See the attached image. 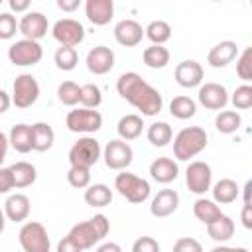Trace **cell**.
Segmentation results:
<instances>
[{"label": "cell", "mask_w": 252, "mask_h": 252, "mask_svg": "<svg viewBox=\"0 0 252 252\" xmlns=\"http://www.w3.org/2000/svg\"><path fill=\"white\" fill-rule=\"evenodd\" d=\"M209 144V136L201 126H187L179 130L173 138V156L179 161H189L201 154Z\"/></svg>", "instance_id": "3"}, {"label": "cell", "mask_w": 252, "mask_h": 252, "mask_svg": "<svg viewBox=\"0 0 252 252\" xmlns=\"http://www.w3.org/2000/svg\"><path fill=\"white\" fill-rule=\"evenodd\" d=\"M132 252H159V242L152 236H140L134 240Z\"/></svg>", "instance_id": "44"}, {"label": "cell", "mask_w": 252, "mask_h": 252, "mask_svg": "<svg viewBox=\"0 0 252 252\" xmlns=\"http://www.w3.org/2000/svg\"><path fill=\"white\" fill-rule=\"evenodd\" d=\"M39 98V83L32 73H22L12 83V104L16 108H30Z\"/></svg>", "instance_id": "7"}, {"label": "cell", "mask_w": 252, "mask_h": 252, "mask_svg": "<svg viewBox=\"0 0 252 252\" xmlns=\"http://www.w3.org/2000/svg\"><path fill=\"white\" fill-rule=\"evenodd\" d=\"M4 226H6V215H4V209L0 207V234L4 232Z\"/></svg>", "instance_id": "54"}, {"label": "cell", "mask_w": 252, "mask_h": 252, "mask_svg": "<svg viewBox=\"0 0 252 252\" xmlns=\"http://www.w3.org/2000/svg\"><path fill=\"white\" fill-rule=\"evenodd\" d=\"M53 142H55V132L47 122L32 124V150L47 152L53 148Z\"/></svg>", "instance_id": "24"}, {"label": "cell", "mask_w": 252, "mask_h": 252, "mask_svg": "<svg viewBox=\"0 0 252 252\" xmlns=\"http://www.w3.org/2000/svg\"><path fill=\"white\" fill-rule=\"evenodd\" d=\"M43 57V47L39 45V41H32V39H18L8 47V59L12 65L16 67H30V65H37Z\"/></svg>", "instance_id": "9"}, {"label": "cell", "mask_w": 252, "mask_h": 252, "mask_svg": "<svg viewBox=\"0 0 252 252\" xmlns=\"http://www.w3.org/2000/svg\"><path fill=\"white\" fill-rule=\"evenodd\" d=\"M65 124L75 134H94L102 128V114L93 108H73L67 112Z\"/></svg>", "instance_id": "8"}, {"label": "cell", "mask_w": 252, "mask_h": 252, "mask_svg": "<svg viewBox=\"0 0 252 252\" xmlns=\"http://www.w3.org/2000/svg\"><path fill=\"white\" fill-rule=\"evenodd\" d=\"M236 75L244 81H252V47H244L242 53L236 57Z\"/></svg>", "instance_id": "40"}, {"label": "cell", "mask_w": 252, "mask_h": 252, "mask_svg": "<svg viewBox=\"0 0 252 252\" xmlns=\"http://www.w3.org/2000/svg\"><path fill=\"white\" fill-rule=\"evenodd\" d=\"M85 16L93 26H106L110 24L114 16V2L112 0H87Z\"/></svg>", "instance_id": "20"}, {"label": "cell", "mask_w": 252, "mask_h": 252, "mask_svg": "<svg viewBox=\"0 0 252 252\" xmlns=\"http://www.w3.org/2000/svg\"><path fill=\"white\" fill-rule=\"evenodd\" d=\"M85 203L94 209H104L112 203V189L106 183H93L85 189Z\"/></svg>", "instance_id": "27"}, {"label": "cell", "mask_w": 252, "mask_h": 252, "mask_svg": "<svg viewBox=\"0 0 252 252\" xmlns=\"http://www.w3.org/2000/svg\"><path fill=\"white\" fill-rule=\"evenodd\" d=\"M179 207V193L175 189H161L154 195L150 203V213L156 219H165L173 215Z\"/></svg>", "instance_id": "16"}, {"label": "cell", "mask_w": 252, "mask_h": 252, "mask_svg": "<svg viewBox=\"0 0 252 252\" xmlns=\"http://www.w3.org/2000/svg\"><path fill=\"white\" fill-rule=\"evenodd\" d=\"M234 220L228 215H220L219 219H215L213 222L207 224V234L215 240V242H226L234 236Z\"/></svg>", "instance_id": "28"}, {"label": "cell", "mask_w": 252, "mask_h": 252, "mask_svg": "<svg viewBox=\"0 0 252 252\" xmlns=\"http://www.w3.org/2000/svg\"><path fill=\"white\" fill-rule=\"evenodd\" d=\"M10 189H14L12 171H10V167H0V195L8 193Z\"/></svg>", "instance_id": "45"}, {"label": "cell", "mask_w": 252, "mask_h": 252, "mask_svg": "<svg viewBox=\"0 0 252 252\" xmlns=\"http://www.w3.org/2000/svg\"><path fill=\"white\" fill-rule=\"evenodd\" d=\"M51 35L63 47H75V45L83 43V39H85V28H83V24L79 20L63 18V20H57L53 24Z\"/></svg>", "instance_id": "11"}, {"label": "cell", "mask_w": 252, "mask_h": 252, "mask_svg": "<svg viewBox=\"0 0 252 252\" xmlns=\"http://www.w3.org/2000/svg\"><path fill=\"white\" fill-rule=\"evenodd\" d=\"M144 37V28L142 24H138L132 18L120 20L114 26V39L122 45V47H136Z\"/></svg>", "instance_id": "18"}, {"label": "cell", "mask_w": 252, "mask_h": 252, "mask_svg": "<svg viewBox=\"0 0 252 252\" xmlns=\"http://www.w3.org/2000/svg\"><path fill=\"white\" fill-rule=\"evenodd\" d=\"M211 252H248V248H244V246H226V244H219V246H215Z\"/></svg>", "instance_id": "53"}, {"label": "cell", "mask_w": 252, "mask_h": 252, "mask_svg": "<svg viewBox=\"0 0 252 252\" xmlns=\"http://www.w3.org/2000/svg\"><path fill=\"white\" fill-rule=\"evenodd\" d=\"M94 252H122V246L118 242H102Z\"/></svg>", "instance_id": "52"}, {"label": "cell", "mask_w": 252, "mask_h": 252, "mask_svg": "<svg viewBox=\"0 0 252 252\" xmlns=\"http://www.w3.org/2000/svg\"><path fill=\"white\" fill-rule=\"evenodd\" d=\"M47 30H49V22L41 12H26L18 22V32L24 35V39L39 41L41 37L47 35Z\"/></svg>", "instance_id": "13"}, {"label": "cell", "mask_w": 252, "mask_h": 252, "mask_svg": "<svg viewBox=\"0 0 252 252\" xmlns=\"http://www.w3.org/2000/svg\"><path fill=\"white\" fill-rule=\"evenodd\" d=\"M116 91L128 104L140 110L142 116H156L163 108L161 93L154 89L146 79H142V75H138L136 71L122 73L116 81Z\"/></svg>", "instance_id": "1"}, {"label": "cell", "mask_w": 252, "mask_h": 252, "mask_svg": "<svg viewBox=\"0 0 252 252\" xmlns=\"http://www.w3.org/2000/svg\"><path fill=\"white\" fill-rule=\"evenodd\" d=\"M146 136H148V142L152 146L163 148V146H167L171 142L173 130H171V126L167 122H154V124L148 126V134Z\"/></svg>", "instance_id": "34"}, {"label": "cell", "mask_w": 252, "mask_h": 252, "mask_svg": "<svg viewBox=\"0 0 252 252\" xmlns=\"http://www.w3.org/2000/svg\"><path fill=\"white\" fill-rule=\"evenodd\" d=\"M79 91H81V87L75 81H63L57 87V98L65 106H75V104H79Z\"/></svg>", "instance_id": "38"}, {"label": "cell", "mask_w": 252, "mask_h": 252, "mask_svg": "<svg viewBox=\"0 0 252 252\" xmlns=\"http://www.w3.org/2000/svg\"><path fill=\"white\" fill-rule=\"evenodd\" d=\"M53 61H55V67L59 71H73L79 63V53L75 47H57L55 55H53Z\"/></svg>", "instance_id": "36"}, {"label": "cell", "mask_w": 252, "mask_h": 252, "mask_svg": "<svg viewBox=\"0 0 252 252\" xmlns=\"http://www.w3.org/2000/svg\"><path fill=\"white\" fill-rule=\"evenodd\" d=\"M228 100L232 102V106L236 108V112L238 110H248L252 106V87L248 83L236 87L234 93H232V96H228Z\"/></svg>", "instance_id": "39"}, {"label": "cell", "mask_w": 252, "mask_h": 252, "mask_svg": "<svg viewBox=\"0 0 252 252\" xmlns=\"http://www.w3.org/2000/svg\"><path fill=\"white\" fill-rule=\"evenodd\" d=\"M193 215H195V219L201 220L203 224H209V222H213L215 219H219L222 213H220V207H219L213 199L199 197V199L193 203Z\"/></svg>", "instance_id": "30"}, {"label": "cell", "mask_w": 252, "mask_h": 252, "mask_svg": "<svg viewBox=\"0 0 252 252\" xmlns=\"http://www.w3.org/2000/svg\"><path fill=\"white\" fill-rule=\"evenodd\" d=\"M150 175L154 181L161 183V185H167L171 181L177 179L179 175V165L175 159L167 158V156H161V158H156L152 163H150Z\"/></svg>", "instance_id": "21"}, {"label": "cell", "mask_w": 252, "mask_h": 252, "mask_svg": "<svg viewBox=\"0 0 252 252\" xmlns=\"http://www.w3.org/2000/svg\"><path fill=\"white\" fill-rule=\"evenodd\" d=\"M108 230H110V220L106 219V215L98 213V215H94V217H91V219H87L83 222L73 224L67 236L77 246L87 250V248H93L94 244L102 242L104 236L108 234Z\"/></svg>", "instance_id": "2"}, {"label": "cell", "mask_w": 252, "mask_h": 252, "mask_svg": "<svg viewBox=\"0 0 252 252\" xmlns=\"http://www.w3.org/2000/svg\"><path fill=\"white\" fill-rule=\"evenodd\" d=\"M173 77H175V83L183 89H195V87H201L203 83V77H205V71L201 67L199 61L195 59H185L181 63H177L175 71H173Z\"/></svg>", "instance_id": "14"}, {"label": "cell", "mask_w": 252, "mask_h": 252, "mask_svg": "<svg viewBox=\"0 0 252 252\" xmlns=\"http://www.w3.org/2000/svg\"><path fill=\"white\" fill-rule=\"evenodd\" d=\"M142 61L150 69H163L169 63V51L163 45H150L142 53Z\"/></svg>", "instance_id": "32"}, {"label": "cell", "mask_w": 252, "mask_h": 252, "mask_svg": "<svg viewBox=\"0 0 252 252\" xmlns=\"http://www.w3.org/2000/svg\"><path fill=\"white\" fill-rule=\"evenodd\" d=\"M12 179H14V189H24L35 183L37 179V169L30 161H16L10 165Z\"/></svg>", "instance_id": "25"}, {"label": "cell", "mask_w": 252, "mask_h": 252, "mask_svg": "<svg viewBox=\"0 0 252 252\" xmlns=\"http://www.w3.org/2000/svg\"><path fill=\"white\" fill-rule=\"evenodd\" d=\"M187 189L195 195H205L213 185V171L207 161H191L185 171Z\"/></svg>", "instance_id": "12"}, {"label": "cell", "mask_w": 252, "mask_h": 252, "mask_svg": "<svg viewBox=\"0 0 252 252\" xmlns=\"http://www.w3.org/2000/svg\"><path fill=\"white\" fill-rule=\"evenodd\" d=\"M171 252H203V246L193 236H181V238H177L173 242Z\"/></svg>", "instance_id": "43"}, {"label": "cell", "mask_w": 252, "mask_h": 252, "mask_svg": "<svg viewBox=\"0 0 252 252\" xmlns=\"http://www.w3.org/2000/svg\"><path fill=\"white\" fill-rule=\"evenodd\" d=\"M18 240L24 252H49L51 240L47 228L37 220H28L18 232Z\"/></svg>", "instance_id": "6"}, {"label": "cell", "mask_w": 252, "mask_h": 252, "mask_svg": "<svg viewBox=\"0 0 252 252\" xmlns=\"http://www.w3.org/2000/svg\"><path fill=\"white\" fill-rule=\"evenodd\" d=\"M8 6H10V10L16 12V14H20V12H28V8H30V0H10Z\"/></svg>", "instance_id": "48"}, {"label": "cell", "mask_w": 252, "mask_h": 252, "mask_svg": "<svg viewBox=\"0 0 252 252\" xmlns=\"http://www.w3.org/2000/svg\"><path fill=\"white\" fill-rule=\"evenodd\" d=\"M8 142L20 154L32 152V126L30 124H16V126H12V130L8 134Z\"/></svg>", "instance_id": "29"}, {"label": "cell", "mask_w": 252, "mask_h": 252, "mask_svg": "<svg viewBox=\"0 0 252 252\" xmlns=\"http://www.w3.org/2000/svg\"><path fill=\"white\" fill-rule=\"evenodd\" d=\"M30 209H32V201L24 193L8 195V199L4 203V215L12 222H24L30 217Z\"/></svg>", "instance_id": "22"}, {"label": "cell", "mask_w": 252, "mask_h": 252, "mask_svg": "<svg viewBox=\"0 0 252 252\" xmlns=\"http://www.w3.org/2000/svg\"><path fill=\"white\" fill-rule=\"evenodd\" d=\"M114 189L132 205L144 203L152 193L150 183L146 179L138 177L136 173H130V171H122L114 177Z\"/></svg>", "instance_id": "4"}, {"label": "cell", "mask_w": 252, "mask_h": 252, "mask_svg": "<svg viewBox=\"0 0 252 252\" xmlns=\"http://www.w3.org/2000/svg\"><path fill=\"white\" fill-rule=\"evenodd\" d=\"M242 224L244 228H252V205H242Z\"/></svg>", "instance_id": "49"}, {"label": "cell", "mask_w": 252, "mask_h": 252, "mask_svg": "<svg viewBox=\"0 0 252 252\" xmlns=\"http://www.w3.org/2000/svg\"><path fill=\"white\" fill-rule=\"evenodd\" d=\"M18 32V22L10 12L0 14V39H12Z\"/></svg>", "instance_id": "42"}, {"label": "cell", "mask_w": 252, "mask_h": 252, "mask_svg": "<svg viewBox=\"0 0 252 252\" xmlns=\"http://www.w3.org/2000/svg\"><path fill=\"white\" fill-rule=\"evenodd\" d=\"M236 57H238V45H236V41L224 39V41H219L215 47H211V51L207 53V63L211 67H215V69H222L228 63H232Z\"/></svg>", "instance_id": "19"}, {"label": "cell", "mask_w": 252, "mask_h": 252, "mask_svg": "<svg viewBox=\"0 0 252 252\" xmlns=\"http://www.w3.org/2000/svg\"><path fill=\"white\" fill-rule=\"evenodd\" d=\"M169 112L171 116L179 118V120H187V118H193L197 114V102L191 98V96H173L171 102H169Z\"/></svg>", "instance_id": "33"}, {"label": "cell", "mask_w": 252, "mask_h": 252, "mask_svg": "<svg viewBox=\"0 0 252 252\" xmlns=\"http://www.w3.org/2000/svg\"><path fill=\"white\" fill-rule=\"evenodd\" d=\"M79 102L83 104V108H93V110H96V108L100 106V102H102V91H100L94 83L81 85Z\"/></svg>", "instance_id": "37"}, {"label": "cell", "mask_w": 252, "mask_h": 252, "mask_svg": "<svg viewBox=\"0 0 252 252\" xmlns=\"http://www.w3.org/2000/svg\"><path fill=\"white\" fill-rule=\"evenodd\" d=\"M57 252H83V248L77 246L69 236H63V238L57 242Z\"/></svg>", "instance_id": "46"}, {"label": "cell", "mask_w": 252, "mask_h": 252, "mask_svg": "<svg viewBox=\"0 0 252 252\" xmlns=\"http://www.w3.org/2000/svg\"><path fill=\"white\" fill-rule=\"evenodd\" d=\"M102 156V150H100V144L96 138L93 136H83L79 138L71 150H69V163L71 167H85V169H91Z\"/></svg>", "instance_id": "5"}, {"label": "cell", "mask_w": 252, "mask_h": 252, "mask_svg": "<svg viewBox=\"0 0 252 252\" xmlns=\"http://www.w3.org/2000/svg\"><path fill=\"white\" fill-rule=\"evenodd\" d=\"M209 191L213 193V201H215L217 205H230V203H234V201L238 199V195H240V189H238L236 181H234V179H228V177L219 179L215 185H211Z\"/></svg>", "instance_id": "23"}, {"label": "cell", "mask_w": 252, "mask_h": 252, "mask_svg": "<svg viewBox=\"0 0 252 252\" xmlns=\"http://www.w3.org/2000/svg\"><path fill=\"white\" fill-rule=\"evenodd\" d=\"M85 63L93 75H106L114 67V51L106 45H96L87 53Z\"/></svg>", "instance_id": "17"}, {"label": "cell", "mask_w": 252, "mask_h": 252, "mask_svg": "<svg viewBox=\"0 0 252 252\" xmlns=\"http://www.w3.org/2000/svg\"><path fill=\"white\" fill-rule=\"evenodd\" d=\"M199 102L207 108V110H224V106L228 104V93L224 89V85L220 83H205L199 87L197 93Z\"/></svg>", "instance_id": "15"}, {"label": "cell", "mask_w": 252, "mask_h": 252, "mask_svg": "<svg viewBox=\"0 0 252 252\" xmlns=\"http://www.w3.org/2000/svg\"><path fill=\"white\" fill-rule=\"evenodd\" d=\"M10 104H12V96L4 89H0V114H4L10 108Z\"/></svg>", "instance_id": "51"}, {"label": "cell", "mask_w": 252, "mask_h": 252, "mask_svg": "<svg viewBox=\"0 0 252 252\" xmlns=\"http://www.w3.org/2000/svg\"><path fill=\"white\" fill-rule=\"evenodd\" d=\"M81 6V0H57V8L63 12H75Z\"/></svg>", "instance_id": "47"}, {"label": "cell", "mask_w": 252, "mask_h": 252, "mask_svg": "<svg viewBox=\"0 0 252 252\" xmlns=\"http://www.w3.org/2000/svg\"><path fill=\"white\" fill-rule=\"evenodd\" d=\"M102 158H104V163L108 169H114V171H126V167L132 163L134 159V150L128 142L124 140H110L104 150H102Z\"/></svg>", "instance_id": "10"}, {"label": "cell", "mask_w": 252, "mask_h": 252, "mask_svg": "<svg viewBox=\"0 0 252 252\" xmlns=\"http://www.w3.org/2000/svg\"><path fill=\"white\" fill-rule=\"evenodd\" d=\"M144 35L152 41V45H163L171 37V26L165 20H154L144 28Z\"/></svg>", "instance_id": "31"}, {"label": "cell", "mask_w": 252, "mask_h": 252, "mask_svg": "<svg viewBox=\"0 0 252 252\" xmlns=\"http://www.w3.org/2000/svg\"><path fill=\"white\" fill-rule=\"evenodd\" d=\"M67 181L75 189H87L91 185V169H85V167H69Z\"/></svg>", "instance_id": "41"}, {"label": "cell", "mask_w": 252, "mask_h": 252, "mask_svg": "<svg viewBox=\"0 0 252 252\" xmlns=\"http://www.w3.org/2000/svg\"><path fill=\"white\" fill-rule=\"evenodd\" d=\"M0 4H2V0H0Z\"/></svg>", "instance_id": "55"}, {"label": "cell", "mask_w": 252, "mask_h": 252, "mask_svg": "<svg viewBox=\"0 0 252 252\" xmlns=\"http://www.w3.org/2000/svg\"><path fill=\"white\" fill-rule=\"evenodd\" d=\"M242 124V116L236 110H220L215 118V128L220 134H234Z\"/></svg>", "instance_id": "35"}, {"label": "cell", "mask_w": 252, "mask_h": 252, "mask_svg": "<svg viewBox=\"0 0 252 252\" xmlns=\"http://www.w3.org/2000/svg\"><path fill=\"white\" fill-rule=\"evenodd\" d=\"M8 148H10V142H8V136L4 132H0V167H2V161L6 159V154H8Z\"/></svg>", "instance_id": "50"}, {"label": "cell", "mask_w": 252, "mask_h": 252, "mask_svg": "<svg viewBox=\"0 0 252 252\" xmlns=\"http://www.w3.org/2000/svg\"><path fill=\"white\" fill-rule=\"evenodd\" d=\"M142 130H144V120L140 114H124L116 124V132L124 142L136 140L142 134Z\"/></svg>", "instance_id": "26"}]
</instances>
